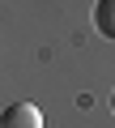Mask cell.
<instances>
[{"label": "cell", "instance_id": "cell-1", "mask_svg": "<svg viewBox=\"0 0 115 128\" xmlns=\"http://www.w3.org/2000/svg\"><path fill=\"white\" fill-rule=\"evenodd\" d=\"M0 128H43V111L34 102H13L0 115Z\"/></svg>", "mask_w": 115, "mask_h": 128}, {"label": "cell", "instance_id": "cell-2", "mask_svg": "<svg viewBox=\"0 0 115 128\" xmlns=\"http://www.w3.org/2000/svg\"><path fill=\"white\" fill-rule=\"evenodd\" d=\"M94 26H98L107 38H115V0H98V9H94Z\"/></svg>", "mask_w": 115, "mask_h": 128}, {"label": "cell", "instance_id": "cell-3", "mask_svg": "<svg viewBox=\"0 0 115 128\" xmlns=\"http://www.w3.org/2000/svg\"><path fill=\"white\" fill-rule=\"evenodd\" d=\"M111 111H115V94H111Z\"/></svg>", "mask_w": 115, "mask_h": 128}]
</instances>
